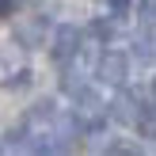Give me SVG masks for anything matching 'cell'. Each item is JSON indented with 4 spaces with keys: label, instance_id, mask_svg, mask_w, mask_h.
<instances>
[{
    "label": "cell",
    "instance_id": "52a82bcc",
    "mask_svg": "<svg viewBox=\"0 0 156 156\" xmlns=\"http://www.w3.org/2000/svg\"><path fill=\"white\" fill-rule=\"evenodd\" d=\"M91 30H95L99 38H111V23H103V19H99V23H91Z\"/></svg>",
    "mask_w": 156,
    "mask_h": 156
},
{
    "label": "cell",
    "instance_id": "3957f363",
    "mask_svg": "<svg viewBox=\"0 0 156 156\" xmlns=\"http://www.w3.org/2000/svg\"><path fill=\"white\" fill-rule=\"evenodd\" d=\"M46 38V19L38 15V19H27V23H15V42L27 46V50H34V46H42Z\"/></svg>",
    "mask_w": 156,
    "mask_h": 156
},
{
    "label": "cell",
    "instance_id": "9c48e42d",
    "mask_svg": "<svg viewBox=\"0 0 156 156\" xmlns=\"http://www.w3.org/2000/svg\"><path fill=\"white\" fill-rule=\"evenodd\" d=\"M107 4H111L114 12H126V8H129V0H107Z\"/></svg>",
    "mask_w": 156,
    "mask_h": 156
},
{
    "label": "cell",
    "instance_id": "6da1fadb",
    "mask_svg": "<svg viewBox=\"0 0 156 156\" xmlns=\"http://www.w3.org/2000/svg\"><path fill=\"white\" fill-rule=\"evenodd\" d=\"M126 76H129V57H126V53L107 50L103 57H99V80H107V84H114V88H122V84H126Z\"/></svg>",
    "mask_w": 156,
    "mask_h": 156
},
{
    "label": "cell",
    "instance_id": "ba28073f",
    "mask_svg": "<svg viewBox=\"0 0 156 156\" xmlns=\"http://www.w3.org/2000/svg\"><path fill=\"white\" fill-rule=\"evenodd\" d=\"M8 15H15V0H0V19H8Z\"/></svg>",
    "mask_w": 156,
    "mask_h": 156
},
{
    "label": "cell",
    "instance_id": "8992f818",
    "mask_svg": "<svg viewBox=\"0 0 156 156\" xmlns=\"http://www.w3.org/2000/svg\"><path fill=\"white\" fill-rule=\"evenodd\" d=\"M53 107H57V103H53V99H38V103H34V111H30V118H46V122H50L53 114H57V111H53Z\"/></svg>",
    "mask_w": 156,
    "mask_h": 156
},
{
    "label": "cell",
    "instance_id": "277c9868",
    "mask_svg": "<svg viewBox=\"0 0 156 156\" xmlns=\"http://www.w3.org/2000/svg\"><path fill=\"white\" fill-rule=\"evenodd\" d=\"M73 95H76V114H99V111H103V99H99L95 88H80V84H73Z\"/></svg>",
    "mask_w": 156,
    "mask_h": 156
},
{
    "label": "cell",
    "instance_id": "7a4b0ae2",
    "mask_svg": "<svg viewBox=\"0 0 156 156\" xmlns=\"http://www.w3.org/2000/svg\"><path fill=\"white\" fill-rule=\"evenodd\" d=\"M80 42H84L80 30H76L73 23H61V27L53 30V57H57V61L76 57V53H80Z\"/></svg>",
    "mask_w": 156,
    "mask_h": 156
},
{
    "label": "cell",
    "instance_id": "5b68a950",
    "mask_svg": "<svg viewBox=\"0 0 156 156\" xmlns=\"http://www.w3.org/2000/svg\"><path fill=\"white\" fill-rule=\"evenodd\" d=\"M137 114H141V111L133 107V99H129V95H118V99L111 103V118L122 122V126H137Z\"/></svg>",
    "mask_w": 156,
    "mask_h": 156
}]
</instances>
